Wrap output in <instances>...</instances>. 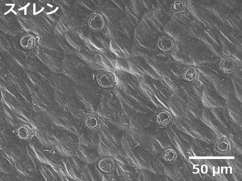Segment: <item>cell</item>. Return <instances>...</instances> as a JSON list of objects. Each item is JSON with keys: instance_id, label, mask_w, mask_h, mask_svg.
Segmentation results:
<instances>
[{"instance_id": "obj_9", "label": "cell", "mask_w": 242, "mask_h": 181, "mask_svg": "<svg viewBox=\"0 0 242 181\" xmlns=\"http://www.w3.org/2000/svg\"><path fill=\"white\" fill-rule=\"evenodd\" d=\"M18 134L20 138L26 140L29 137V132L26 127L22 126L18 130Z\"/></svg>"}, {"instance_id": "obj_16", "label": "cell", "mask_w": 242, "mask_h": 181, "mask_svg": "<svg viewBox=\"0 0 242 181\" xmlns=\"http://www.w3.org/2000/svg\"><path fill=\"white\" fill-rule=\"evenodd\" d=\"M10 11H11V10L10 9V10H8V11H7V12H6V13H4V15H7V13H10Z\"/></svg>"}, {"instance_id": "obj_19", "label": "cell", "mask_w": 242, "mask_h": 181, "mask_svg": "<svg viewBox=\"0 0 242 181\" xmlns=\"http://www.w3.org/2000/svg\"><path fill=\"white\" fill-rule=\"evenodd\" d=\"M12 12H13V13H14L15 15H16L17 14V13H16V12H15L14 10H12Z\"/></svg>"}, {"instance_id": "obj_1", "label": "cell", "mask_w": 242, "mask_h": 181, "mask_svg": "<svg viewBox=\"0 0 242 181\" xmlns=\"http://www.w3.org/2000/svg\"><path fill=\"white\" fill-rule=\"evenodd\" d=\"M96 78L98 84L104 88L110 87L114 83L113 76L109 73H99L97 75Z\"/></svg>"}, {"instance_id": "obj_2", "label": "cell", "mask_w": 242, "mask_h": 181, "mask_svg": "<svg viewBox=\"0 0 242 181\" xmlns=\"http://www.w3.org/2000/svg\"><path fill=\"white\" fill-rule=\"evenodd\" d=\"M215 149L218 153L225 154L229 150L230 145L228 142L225 139H220L215 143Z\"/></svg>"}, {"instance_id": "obj_3", "label": "cell", "mask_w": 242, "mask_h": 181, "mask_svg": "<svg viewBox=\"0 0 242 181\" xmlns=\"http://www.w3.org/2000/svg\"><path fill=\"white\" fill-rule=\"evenodd\" d=\"M103 24L102 18L97 15L91 16L88 21V25L90 28L94 30L100 29L102 27Z\"/></svg>"}, {"instance_id": "obj_15", "label": "cell", "mask_w": 242, "mask_h": 181, "mask_svg": "<svg viewBox=\"0 0 242 181\" xmlns=\"http://www.w3.org/2000/svg\"><path fill=\"white\" fill-rule=\"evenodd\" d=\"M36 4H33V14H34L36 13Z\"/></svg>"}, {"instance_id": "obj_14", "label": "cell", "mask_w": 242, "mask_h": 181, "mask_svg": "<svg viewBox=\"0 0 242 181\" xmlns=\"http://www.w3.org/2000/svg\"><path fill=\"white\" fill-rule=\"evenodd\" d=\"M44 10V7H43V8H42V9H41V10H39V11H38V12H37V13H35V14H34V15H37V14H39V13H41V12H42V11H43V10Z\"/></svg>"}, {"instance_id": "obj_5", "label": "cell", "mask_w": 242, "mask_h": 181, "mask_svg": "<svg viewBox=\"0 0 242 181\" xmlns=\"http://www.w3.org/2000/svg\"><path fill=\"white\" fill-rule=\"evenodd\" d=\"M220 67L224 72L231 73L234 71V64L232 61L229 59H225L222 61Z\"/></svg>"}, {"instance_id": "obj_12", "label": "cell", "mask_w": 242, "mask_h": 181, "mask_svg": "<svg viewBox=\"0 0 242 181\" xmlns=\"http://www.w3.org/2000/svg\"><path fill=\"white\" fill-rule=\"evenodd\" d=\"M183 8V4L180 1H176L174 2L171 7L173 11L176 13L181 11Z\"/></svg>"}, {"instance_id": "obj_4", "label": "cell", "mask_w": 242, "mask_h": 181, "mask_svg": "<svg viewBox=\"0 0 242 181\" xmlns=\"http://www.w3.org/2000/svg\"><path fill=\"white\" fill-rule=\"evenodd\" d=\"M98 167L102 171L105 173H110L113 168L112 161L109 159H102L99 163Z\"/></svg>"}, {"instance_id": "obj_13", "label": "cell", "mask_w": 242, "mask_h": 181, "mask_svg": "<svg viewBox=\"0 0 242 181\" xmlns=\"http://www.w3.org/2000/svg\"><path fill=\"white\" fill-rule=\"evenodd\" d=\"M30 3H28L26 5H25L24 7H22V8H21L20 9H18V10H24H24H25V8H27V7H28V6H29L30 5Z\"/></svg>"}, {"instance_id": "obj_10", "label": "cell", "mask_w": 242, "mask_h": 181, "mask_svg": "<svg viewBox=\"0 0 242 181\" xmlns=\"http://www.w3.org/2000/svg\"><path fill=\"white\" fill-rule=\"evenodd\" d=\"M86 124L88 127L91 129H95L98 125V122L96 118L94 116H89L87 118Z\"/></svg>"}, {"instance_id": "obj_18", "label": "cell", "mask_w": 242, "mask_h": 181, "mask_svg": "<svg viewBox=\"0 0 242 181\" xmlns=\"http://www.w3.org/2000/svg\"><path fill=\"white\" fill-rule=\"evenodd\" d=\"M27 15V8H25L24 10V15Z\"/></svg>"}, {"instance_id": "obj_17", "label": "cell", "mask_w": 242, "mask_h": 181, "mask_svg": "<svg viewBox=\"0 0 242 181\" xmlns=\"http://www.w3.org/2000/svg\"><path fill=\"white\" fill-rule=\"evenodd\" d=\"M15 4H6V6H13Z\"/></svg>"}, {"instance_id": "obj_8", "label": "cell", "mask_w": 242, "mask_h": 181, "mask_svg": "<svg viewBox=\"0 0 242 181\" xmlns=\"http://www.w3.org/2000/svg\"><path fill=\"white\" fill-rule=\"evenodd\" d=\"M177 157V154L174 150L168 149L163 155V158L166 161L171 162L174 160Z\"/></svg>"}, {"instance_id": "obj_6", "label": "cell", "mask_w": 242, "mask_h": 181, "mask_svg": "<svg viewBox=\"0 0 242 181\" xmlns=\"http://www.w3.org/2000/svg\"><path fill=\"white\" fill-rule=\"evenodd\" d=\"M158 46L160 49L163 51H168L171 49L172 43L171 40L166 37H162L158 41Z\"/></svg>"}, {"instance_id": "obj_11", "label": "cell", "mask_w": 242, "mask_h": 181, "mask_svg": "<svg viewBox=\"0 0 242 181\" xmlns=\"http://www.w3.org/2000/svg\"><path fill=\"white\" fill-rule=\"evenodd\" d=\"M183 77L187 80H192L195 77V72L192 69L187 70L184 74Z\"/></svg>"}, {"instance_id": "obj_20", "label": "cell", "mask_w": 242, "mask_h": 181, "mask_svg": "<svg viewBox=\"0 0 242 181\" xmlns=\"http://www.w3.org/2000/svg\"><path fill=\"white\" fill-rule=\"evenodd\" d=\"M47 5L48 6H49V7H53V6H52V5H51L50 4H47Z\"/></svg>"}, {"instance_id": "obj_7", "label": "cell", "mask_w": 242, "mask_h": 181, "mask_svg": "<svg viewBox=\"0 0 242 181\" xmlns=\"http://www.w3.org/2000/svg\"><path fill=\"white\" fill-rule=\"evenodd\" d=\"M157 119L160 125L166 126L169 123L170 117L169 115L167 112H162L158 115Z\"/></svg>"}]
</instances>
